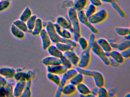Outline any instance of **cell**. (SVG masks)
Returning <instances> with one entry per match:
<instances>
[{"mask_svg":"<svg viewBox=\"0 0 130 97\" xmlns=\"http://www.w3.org/2000/svg\"><path fill=\"white\" fill-rule=\"evenodd\" d=\"M92 77L93 79L95 86L100 87L104 86L105 85V80L103 74L99 71L93 70Z\"/></svg>","mask_w":130,"mask_h":97,"instance_id":"10","label":"cell"},{"mask_svg":"<svg viewBox=\"0 0 130 97\" xmlns=\"http://www.w3.org/2000/svg\"><path fill=\"white\" fill-rule=\"evenodd\" d=\"M15 72V69L13 67H0V75L6 78L12 79L13 78Z\"/></svg>","mask_w":130,"mask_h":97,"instance_id":"16","label":"cell"},{"mask_svg":"<svg viewBox=\"0 0 130 97\" xmlns=\"http://www.w3.org/2000/svg\"><path fill=\"white\" fill-rule=\"evenodd\" d=\"M60 42L65 43L73 48L76 47L78 45L77 42L71 39V38L68 39L61 38Z\"/></svg>","mask_w":130,"mask_h":97,"instance_id":"39","label":"cell"},{"mask_svg":"<svg viewBox=\"0 0 130 97\" xmlns=\"http://www.w3.org/2000/svg\"><path fill=\"white\" fill-rule=\"evenodd\" d=\"M26 81L25 78L23 77L17 81L13 88V96L19 97L21 96L24 90Z\"/></svg>","mask_w":130,"mask_h":97,"instance_id":"8","label":"cell"},{"mask_svg":"<svg viewBox=\"0 0 130 97\" xmlns=\"http://www.w3.org/2000/svg\"><path fill=\"white\" fill-rule=\"evenodd\" d=\"M37 18L38 17L36 14H32V16L28 19V20L26 22L28 27V30L32 31V29L34 28L36 20Z\"/></svg>","mask_w":130,"mask_h":97,"instance_id":"32","label":"cell"},{"mask_svg":"<svg viewBox=\"0 0 130 97\" xmlns=\"http://www.w3.org/2000/svg\"><path fill=\"white\" fill-rule=\"evenodd\" d=\"M76 91V86L73 84L70 83H66L62 89V94L67 95H71L73 94Z\"/></svg>","mask_w":130,"mask_h":97,"instance_id":"20","label":"cell"},{"mask_svg":"<svg viewBox=\"0 0 130 97\" xmlns=\"http://www.w3.org/2000/svg\"><path fill=\"white\" fill-rule=\"evenodd\" d=\"M96 37L95 35L93 33H91L89 37V40L88 41V48H91V47L92 46L94 42L96 41Z\"/></svg>","mask_w":130,"mask_h":97,"instance_id":"44","label":"cell"},{"mask_svg":"<svg viewBox=\"0 0 130 97\" xmlns=\"http://www.w3.org/2000/svg\"><path fill=\"white\" fill-rule=\"evenodd\" d=\"M109 57L115 61L119 64H122L124 62V58L122 57L120 52L112 50L109 52Z\"/></svg>","mask_w":130,"mask_h":97,"instance_id":"19","label":"cell"},{"mask_svg":"<svg viewBox=\"0 0 130 97\" xmlns=\"http://www.w3.org/2000/svg\"><path fill=\"white\" fill-rule=\"evenodd\" d=\"M130 47V40H123L120 43H118L116 49L121 51Z\"/></svg>","mask_w":130,"mask_h":97,"instance_id":"35","label":"cell"},{"mask_svg":"<svg viewBox=\"0 0 130 97\" xmlns=\"http://www.w3.org/2000/svg\"><path fill=\"white\" fill-rule=\"evenodd\" d=\"M63 55L66 57L71 61L73 65L77 66L79 61V57L73 49V47L70 50L63 52Z\"/></svg>","mask_w":130,"mask_h":97,"instance_id":"11","label":"cell"},{"mask_svg":"<svg viewBox=\"0 0 130 97\" xmlns=\"http://www.w3.org/2000/svg\"><path fill=\"white\" fill-rule=\"evenodd\" d=\"M61 64L63 65L67 69L72 68L73 64L71 61L63 55L60 58Z\"/></svg>","mask_w":130,"mask_h":97,"instance_id":"38","label":"cell"},{"mask_svg":"<svg viewBox=\"0 0 130 97\" xmlns=\"http://www.w3.org/2000/svg\"><path fill=\"white\" fill-rule=\"evenodd\" d=\"M55 44L56 47L62 52L70 50L72 48V47L63 42H58Z\"/></svg>","mask_w":130,"mask_h":97,"instance_id":"37","label":"cell"},{"mask_svg":"<svg viewBox=\"0 0 130 97\" xmlns=\"http://www.w3.org/2000/svg\"><path fill=\"white\" fill-rule=\"evenodd\" d=\"M130 93H127V94H126L124 96L125 97H129L130 96Z\"/></svg>","mask_w":130,"mask_h":97,"instance_id":"56","label":"cell"},{"mask_svg":"<svg viewBox=\"0 0 130 97\" xmlns=\"http://www.w3.org/2000/svg\"><path fill=\"white\" fill-rule=\"evenodd\" d=\"M77 42L78 43L82 51L86 50L88 48V41L84 37L80 36L78 38Z\"/></svg>","mask_w":130,"mask_h":97,"instance_id":"36","label":"cell"},{"mask_svg":"<svg viewBox=\"0 0 130 97\" xmlns=\"http://www.w3.org/2000/svg\"><path fill=\"white\" fill-rule=\"evenodd\" d=\"M26 73L25 72L23 71L20 72H16L14 74L13 78L15 79V80L17 82L19 80H20L22 78L25 77V78Z\"/></svg>","mask_w":130,"mask_h":97,"instance_id":"43","label":"cell"},{"mask_svg":"<svg viewBox=\"0 0 130 97\" xmlns=\"http://www.w3.org/2000/svg\"><path fill=\"white\" fill-rule=\"evenodd\" d=\"M32 79L26 80L25 85L23 92L20 97H31V86Z\"/></svg>","mask_w":130,"mask_h":97,"instance_id":"26","label":"cell"},{"mask_svg":"<svg viewBox=\"0 0 130 97\" xmlns=\"http://www.w3.org/2000/svg\"><path fill=\"white\" fill-rule=\"evenodd\" d=\"M130 30L129 27H116L115 28L116 33L120 36H124L130 34Z\"/></svg>","mask_w":130,"mask_h":97,"instance_id":"31","label":"cell"},{"mask_svg":"<svg viewBox=\"0 0 130 97\" xmlns=\"http://www.w3.org/2000/svg\"><path fill=\"white\" fill-rule=\"evenodd\" d=\"M56 23L62 28L68 30L71 33H73V29L71 23L68 17H65L62 16H59L57 17Z\"/></svg>","mask_w":130,"mask_h":97,"instance_id":"9","label":"cell"},{"mask_svg":"<svg viewBox=\"0 0 130 97\" xmlns=\"http://www.w3.org/2000/svg\"><path fill=\"white\" fill-rule=\"evenodd\" d=\"M79 57V61L77 66L81 68H86L90 62L91 58L90 48H88L86 50H83Z\"/></svg>","mask_w":130,"mask_h":97,"instance_id":"5","label":"cell"},{"mask_svg":"<svg viewBox=\"0 0 130 97\" xmlns=\"http://www.w3.org/2000/svg\"><path fill=\"white\" fill-rule=\"evenodd\" d=\"M42 22L43 21L41 18L38 17L36 19L34 28L32 31V33L34 35H39L41 31L43 29Z\"/></svg>","mask_w":130,"mask_h":97,"instance_id":"21","label":"cell"},{"mask_svg":"<svg viewBox=\"0 0 130 97\" xmlns=\"http://www.w3.org/2000/svg\"><path fill=\"white\" fill-rule=\"evenodd\" d=\"M47 50L51 56L60 58L63 55V52L61 51L54 45L51 44Z\"/></svg>","mask_w":130,"mask_h":97,"instance_id":"18","label":"cell"},{"mask_svg":"<svg viewBox=\"0 0 130 97\" xmlns=\"http://www.w3.org/2000/svg\"><path fill=\"white\" fill-rule=\"evenodd\" d=\"M96 11V7L93 5L90 4L87 6L85 11H84V12L86 16L88 18L93 14Z\"/></svg>","mask_w":130,"mask_h":97,"instance_id":"34","label":"cell"},{"mask_svg":"<svg viewBox=\"0 0 130 97\" xmlns=\"http://www.w3.org/2000/svg\"><path fill=\"white\" fill-rule=\"evenodd\" d=\"M47 78L50 81L54 83L56 85L58 86L60 82L61 78L59 75L48 72L47 74Z\"/></svg>","mask_w":130,"mask_h":97,"instance_id":"30","label":"cell"},{"mask_svg":"<svg viewBox=\"0 0 130 97\" xmlns=\"http://www.w3.org/2000/svg\"><path fill=\"white\" fill-rule=\"evenodd\" d=\"M77 72L76 69L71 68L67 70V71L62 74L60 82L58 85L57 86V89L55 95V97H60L61 96L63 87L67 83V81L70 80Z\"/></svg>","mask_w":130,"mask_h":97,"instance_id":"2","label":"cell"},{"mask_svg":"<svg viewBox=\"0 0 130 97\" xmlns=\"http://www.w3.org/2000/svg\"><path fill=\"white\" fill-rule=\"evenodd\" d=\"M84 80V76L80 73L77 72L74 76L69 80L71 84L76 86L78 84L83 82Z\"/></svg>","mask_w":130,"mask_h":97,"instance_id":"25","label":"cell"},{"mask_svg":"<svg viewBox=\"0 0 130 97\" xmlns=\"http://www.w3.org/2000/svg\"><path fill=\"white\" fill-rule=\"evenodd\" d=\"M96 41L98 45L105 52H110L112 50L109 42L105 39L100 38Z\"/></svg>","mask_w":130,"mask_h":97,"instance_id":"17","label":"cell"},{"mask_svg":"<svg viewBox=\"0 0 130 97\" xmlns=\"http://www.w3.org/2000/svg\"><path fill=\"white\" fill-rule=\"evenodd\" d=\"M54 26L57 33L60 37L64 38H72V33L68 30L62 28L56 23H54Z\"/></svg>","mask_w":130,"mask_h":97,"instance_id":"14","label":"cell"},{"mask_svg":"<svg viewBox=\"0 0 130 97\" xmlns=\"http://www.w3.org/2000/svg\"><path fill=\"white\" fill-rule=\"evenodd\" d=\"M121 55L124 58H129L130 57V47L120 52Z\"/></svg>","mask_w":130,"mask_h":97,"instance_id":"45","label":"cell"},{"mask_svg":"<svg viewBox=\"0 0 130 97\" xmlns=\"http://www.w3.org/2000/svg\"><path fill=\"white\" fill-rule=\"evenodd\" d=\"M10 5V1L9 0H0V12L7 9Z\"/></svg>","mask_w":130,"mask_h":97,"instance_id":"41","label":"cell"},{"mask_svg":"<svg viewBox=\"0 0 130 97\" xmlns=\"http://www.w3.org/2000/svg\"><path fill=\"white\" fill-rule=\"evenodd\" d=\"M112 7L113 9L116 11V12L119 15L123 18L126 17V15L124 11L117 4V2L115 1H113L111 4Z\"/></svg>","mask_w":130,"mask_h":97,"instance_id":"29","label":"cell"},{"mask_svg":"<svg viewBox=\"0 0 130 97\" xmlns=\"http://www.w3.org/2000/svg\"><path fill=\"white\" fill-rule=\"evenodd\" d=\"M6 97V90L4 86H0V97Z\"/></svg>","mask_w":130,"mask_h":97,"instance_id":"49","label":"cell"},{"mask_svg":"<svg viewBox=\"0 0 130 97\" xmlns=\"http://www.w3.org/2000/svg\"><path fill=\"white\" fill-rule=\"evenodd\" d=\"M23 68H20V67H19V68H17V69H16L15 70L16 72H20V71H23Z\"/></svg>","mask_w":130,"mask_h":97,"instance_id":"55","label":"cell"},{"mask_svg":"<svg viewBox=\"0 0 130 97\" xmlns=\"http://www.w3.org/2000/svg\"><path fill=\"white\" fill-rule=\"evenodd\" d=\"M34 73L32 70H28L26 73L25 79L26 80L32 79L33 76H34Z\"/></svg>","mask_w":130,"mask_h":97,"instance_id":"46","label":"cell"},{"mask_svg":"<svg viewBox=\"0 0 130 97\" xmlns=\"http://www.w3.org/2000/svg\"><path fill=\"white\" fill-rule=\"evenodd\" d=\"M77 12V17L80 23L86 26L88 28L92 33L94 34H98L99 33V30L95 27L92 24H91L89 21L88 18L86 16L84 10L78 11Z\"/></svg>","mask_w":130,"mask_h":97,"instance_id":"4","label":"cell"},{"mask_svg":"<svg viewBox=\"0 0 130 97\" xmlns=\"http://www.w3.org/2000/svg\"><path fill=\"white\" fill-rule=\"evenodd\" d=\"M102 2H104V3H109L111 4L115 0H100Z\"/></svg>","mask_w":130,"mask_h":97,"instance_id":"53","label":"cell"},{"mask_svg":"<svg viewBox=\"0 0 130 97\" xmlns=\"http://www.w3.org/2000/svg\"><path fill=\"white\" fill-rule=\"evenodd\" d=\"M42 62L43 64L46 66H54L61 64L60 58L51 55L45 57L42 59Z\"/></svg>","mask_w":130,"mask_h":97,"instance_id":"15","label":"cell"},{"mask_svg":"<svg viewBox=\"0 0 130 97\" xmlns=\"http://www.w3.org/2000/svg\"><path fill=\"white\" fill-rule=\"evenodd\" d=\"M10 30L12 34L15 37L18 38L22 39L25 37V32H23L13 24H12L11 25Z\"/></svg>","mask_w":130,"mask_h":97,"instance_id":"22","label":"cell"},{"mask_svg":"<svg viewBox=\"0 0 130 97\" xmlns=\"http://www.w3.org/2000/svg\"><path fill=\"white\" fill-rule=\"evenodd\" d=\"M90 50L101 60L105 65L109 66V63L108 58L106 55L105 52L98 45L96 41L94 42L91 47Z\"/></svg>","mask_w":130,"mask_h":97,"instance_id":"7","label":"cell"},{"mask_svg":"<svg viewBox=\"0 0 130 97\" xmlns=\"http://www.w3.org/2000/svg\"><path fill=\"white\" fill-rule=\"evenodd\" d=\"M13 24L15 25L24 32H26L28 31V28L26 22L21 20L20 19L14 20L13 22Z\"/></svg>","mask_w":130,"mask_h":97,"instance_id":"28","label":"cell"},{"mask_svg":"<svg viewBox=\"0 0 130 97\" xmlns=\"http://www.w3.org/2000/svg\"><path fill=\"white\" fill-rule=\"evenodd\" d=\"M90 4L93 5L96 7H100L102 5V2L100 0H89Z\"/></svg>","mask_w":130,"mask_h":97,"instance_id":"47","label":"cell"},{"mask_svg":"<svg viewBox=\"0 0 130 97\" xmlns=\"http://www.w3.org/2000/svg\"><path fill=\"white\" fill-rule=\"evenodd\" d=\"M108 96H114L116 93V91L114 88H111L108 91Z\"/></svg>","mask_w":130,"mask_h":97,"instance_id":"52","label":"cell"},{"mask_svg":"<svg viewBox=\"0 0 130 97\" xmlns=\"http://www.w3.org/2000/svg\"><path fill=\"white\" fill-rule=\"evenodd\" d=\"M108 13L106 10L102 9L96 11L92 16L88 17L90 22L92 25H97L104 22L107 19Z\"/></svg>","mask_w":130,"mask_h":97,"instance_id":"3","label":"cell"},{"mask_svg":"<svg viewBox=\"0 0 130 97\" xmlns=\"http://www.w3.org/2000/svg\"><path fill=\"white\" fill-rule=\"evenodd\" d=\"M108 58L109 61V65H111V66L114 67H117L118 66L119 64L117 63L115 61L111 58L110 57Z\"/></svg>","mask_w":130,"mask_h":97,"instance_id":"50","label":"cell"},{"mask_svg":"<svg viewBox=\"0 0 130 97\" xmlns=\"http://www.w3.org/2000/svg\"><path fill=\"white\" fill-rule=\"evenodd\" d=\"M9 1H10V0H9Z\"/></svg>","mask_w":130,"mask_h":97,"instance_id":"57","label":"cell"},{"mask_svg":"<svg viewBox=\"0 0 130 97\" xmlns=\"http://www.w3.org/2000/svg\"><path fill=\"white\" fill-rule=\"evenodd\" d=\"M7 80L6 78L0 75V86H5L7 83Z\"/></svg>","mask_w":130,"mask_h":97,"instance_id":"48","label":"cell"},{"mask_svg":"<svg viewBox=\"0 0 130 97\" xmlns=\"http://www.w3.org/2000/svg\"><path fill=\"white\" fill-rule=\"evenodd\" d=\"M68 17L70 20L73 29L72 38L73 40L77 41L80 36V22L77 17V11L73 7L69 8L68 11Z\"/></svg>","mask_w":130,"mask_h":97,"instance_id":"1","label":"cell"},{"mask_svg":"<svg viewBox=\"0 0 130 97\" xmlns=\"http://www.w3.org/2000/svg\"><path fill=\"white\" fill-rule=\"evenodd\" d=\"M45 29L51 39L52 42L54 43L60 42L61 38L57 33L55 28L54 23L51 21L47 22V24L45 27Z\"/></svg>","mask_w":130,"mask_h":97,"instance_id":"6","label":"cell"},{"mask_svg":"<svg viewBox=\"0 0 130 97\" xmlns=\"http://www.w3.org/2000/svg\"><path fill=\"white\" fill-rule=\"evenodd\" d=\"M32 15V11L29 7H26L23 10L20 16V19L26 22L28 19Z\"/></svg>","mask_w":130,"mask_h":97,"instance_id":"27","label":"cell"},{"mask_svg":"<svg viewBox=\"0 0 130 97\" xmlns=\"http://www.w3.org/2000/svg\"><path fill=\"white\" fill-rule=\"evenodd\" d=\"M124 40H130V34L128 35H126L125 36H124Z\"/></svg>","mask_w":130,"mask_h":97,"instance_id":"54","label":"cell"},{"mask_svg":"<svg viewBox=\"0 0 130 97\" xmlns=\"http://www.w3.org/2000/svg\"><path fill=\"white\" fill-rule=\"evenodd\" d=\"M6 90V97H10L13 96V85L12 83L7 82V83L4 86Z\"/></svg>","mask_w":130,"mask_h":97,"instance_id":"33","label":"cell"},{"mask_svg":"<svg viewBox=\"0 0 130 97\" xmlns=\"http://www.w3.org/2000/svg\"><path fill=\"white\" fill-rule=\"evenodd\" d=\"M76 90L81 94L86 97V95L90 93V89L86 84L82 82L76 86Z\"/></svg>","mask_w":130,"mask_h":97,"instance_id":"23","label":"cell"},{"mask_svg":"<svg viewBox=\"0 0 130 97\" xmlns=\"http://www.w3.org/2000/svg\"><path fill=\"white\" fill-rule=\"evenodd\" d=\"M108 96V90L104 86H101L98 88L97 97H106Z\"/></svg>","mask_w":130,"mask_h":97,"instance_id":"42","label":"cell"},{"mask_svg":"<svg viewBox=\"0 0 130 97\" xmlns=\"http://www.w3.org/2000/svg\"><path fill=\"white\" fill-rule=\"evenodd\" d=\"M39 35L41 39L42 48L44 50H47V48L51 44L52 41L45 29H42Z\"/></svg>","mask_w":130,"mask_h":97,"instance_id":"12","label":"cell"},{"mask_svg":"<svg viewBox=\"0 0 130 97\" xmlns=\"http://www.w3.org/2000/svg\"><path fill=\"white\" fill-rule=\"evenodd\" d=\"M98 87L96 86L93 87L92 89H90V93L92 94L94 97H97L98 94Z\"/></svg>","mask_w":130,"mask_h":97,"instance_id":"51","label":"cell"},{"mask_svg":"<svg viewBox=\"0 0 130 97\" xmlns=\"http://www.w3.org/2000/svg\"><path fill=\"white\" fill-rule=\"evenodd\" d=\"M87 0H75L73 8L77 11L84 10L87 6Z\"/></svg>","mask_w":130,"mask_h":97,"instance_id":"24","label":"cell"},{"mask_svg":"<svg viewBox=\"0 0 130 97\" xmlns=\"http://www.w3.org/2000/svg\"><path fill=\"white\" fill-rule=\"evenodd\" d=\"M76 70L78 72L80 73L84 76H87L92 77V74L93 70L87 69L85 68H81L77 66L76 68Z\"/></svg>","mask_w":130,"mask_h":97,"instance_id":"40","label":"cell"},{"mask_svg":"<svg viewBox=\"0 0 130 97\" xmlns=\"http://www.w3.org/2000/svg\"><path fill=\"white\" fill-rule=\"evenodd\" d=\"M46 66L47 72L55 74L58 75H62L67 70L61 64L54 66Z\"/></svg>","mask_w":130,"mask_h":97,"instance_id":"13","label":"cell"}]
</instances>
